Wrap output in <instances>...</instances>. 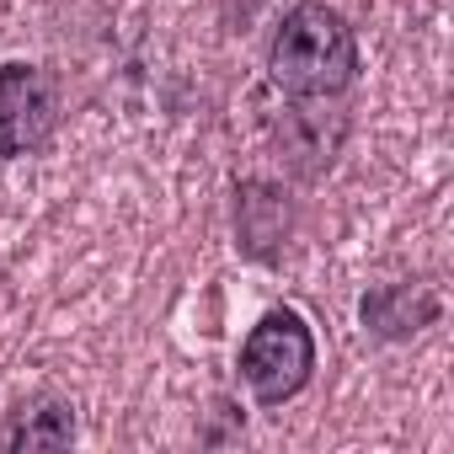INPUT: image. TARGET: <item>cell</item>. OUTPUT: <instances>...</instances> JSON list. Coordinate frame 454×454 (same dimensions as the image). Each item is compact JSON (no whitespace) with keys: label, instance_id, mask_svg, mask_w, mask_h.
Segmentation results:
<instances>
[{"label":"cell","instance_id":"3957f363","mask_svg":"<svg viewBox=\"0 0 454 454\" xmlns=\"http://www.w3.org/2000/svg\"><path fill=\"white\" fill-rule=\"evenodd\" d=\"M59 129V81L38 65L0 70V155H33Z\"/></svg>","mask_w":454,"mask_h":454},{"label":"cell","instance_id":"6da1fadb","mask_svg":"<svg viewBox=\"0 0 454 454\" xmlns=\"http://www.w3.org/2000/svg\"><path fill=\"white\" fill-rule=\"evenodd\" d=\"M353 70H358V43L342 12L310 0V6H294L284 17L268 54L273 86H284L289 97H337L353 81Z\"/></svg>","mask_w":454,"mask_h":454},{"label":"cell","instance_id":"5b68a950","mask_svg":"<svg viewBox=\"0 0 454 454\" xmlns=\"http://www.w3.org/2000/svg\"><path fill=\"white\" fill-rule=\"evenodd\" d=\"M75 438V411L65 401H38V406H22L17 422L6 427V449H65Z\"/></svg>","mask_w":454,"mask_h":454},{"label":"cell","instance_id":"7a4b0ae2","mask_svg":"<svg viewBox=\"0 0 454 454\" xmlns=\"http://www.w3.org/2000/svg\"><path fill=\"white\" fill-rule=\"evenodd\" d=\"M310 369H316V337L294 310H273L252 326L241 348V380L262 406H284L289 395H300Z\"/></svg>","mask_w":454,"mask_h":454},{"label":"cell","instance_id":"277c9868","mask_svg":"<svg viewBox=\"0 0 454 454\" xmlns=\"http://www.w3.org/2000/svg\"><path fill=\"white\" fill-rule=\"evenodd\" d=\"M433 316H438V300H433V289H422V284H390V289H374V294L364 300V321H369L380 337H411V332H422Z\"/></svg>","mask_w":454,"mask_h":454}]
</instances>
